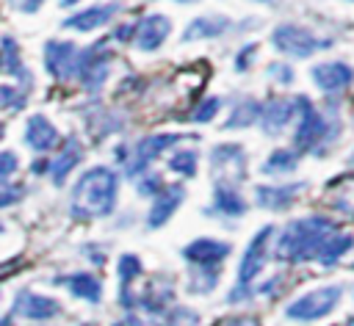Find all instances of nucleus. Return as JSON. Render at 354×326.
<instances>
[{"label":"nucleus","instance_id":"nucleus-46","mask_svg":"<svg viewBox=\"0 0 354 326\" xmlns=\"http://www.w3.org/2000/svg\"><path fill=\"white\" fill-rule=\"evenodd\" d=\"M180 3H191V0H180Z\"/></svg>","mask_w":354,"mask_h":326},{"label":"nucleus","instance_id":"nucleus-2","mask_svg":"<svg viewBox=\"0 0 354 326\" xmlns=\"http://www.w3.org/2000/svg\"><path fill=\"white\" fill-rule=\"evenodd\" d=\"M337 232V224L326 215H307V218H293L285 224L279 240H277V260L282 262H307L315 260L318 249L324 240Z\"/></svg>","mask_w":354,"mask_h":326},{"label":"nucleus","instance_id":"nucleus-19","mask_svg":"<svg viewBox=\"0 0 354 326\" xmlns=\"http://www.w3.org/2000/svg\"><path fill=\"white\" fill-rule=\"evenodd\" d=\"M17 312L25 315V318H33V320H47V318H55L61 312V304L55 298H47V296L22 290L17 296Z\"/></svg>","mask_w":354,"mask_h":326},{"label":"nucleus","instance_id":"nucleus-6","mask_svg":"<svg viewBox=\"0 0 354 326\" xmlns=\"http://www.w3.org/2000/svg\"><path fill=\"white\" fill-rule=\"evenodd\" d=\"M108 41L111 39H100L97 44H91L88 50H80V55H77V72H75V77H80L83 88L91 91V94H97L102 88V83L108 80V72H111L113 55L108 50Z\"/></svg>","mask_w":354,"mask_h":326},{"label":"nucleus","instance_id":"nucleus-15","mask_svg":"<svg viewBox=\"0 0 354 326\" xmlns=\"http://www.w3.org/2000/svg\"><path fill=\"white\" fill-rule=\"evenodd\" d=\"M152 199H155V202H152V210H149V215H147V224L155 229V227H163V224L171 218V213L183 204L185 188H183V185H163L160 193H155Z\"/></svg>","mask_w":354,"mask_h":326},{"label":"nucleus","instance_id":"nucleus-36","mask_svg":"<svg viewBox=\"0 0 354 326\" xmlns=\"http://www.w3.org/2000/svg\"><path fill=\"white\" fill-rule=\"evenodd\" d=\"M268 77H274V80H279L282 86H288V83H293V69H290L288 64H271V66H268Z\"/></svg>","mask_w":354,"mask_h":326},{"label":"nucleus","instance_id":"nucleus-16","mask_svg":"<svg viewBox=\"0 0 354 326\" xmlns=\"http://www.w3.org/2000/svg\"><path fill=\"white\" fill-rule=\"evenodd\" d=\"M119 11H122V3L91 6V8L77 11V14H72L69 19H64V28H72V30H94V28H102L105 22H111Z\"/></svg>","mask_w":354,"mask_h":326},{"label":"nucleus","instance_id":"nucleus-18","mask_svg":"<svg viewBox=\"0 0 354 326\" xmlns=\"http://www.w3.org/2000/svg\"><path fill=\"white\" fill-rule=\"evenodd\" d=\"M80 157H83V146H80V141H77L75 135H69V138L64 141L61 152H55V157H53V163H50V180H53L55 185H64V180H66L69 171L80 163Z\"/></svg>","mask_w":354,"mask_h":326},{"label":"nucleus","instance_id":"nucleus-30","mask_svg":"<svg viewBox=\"0 0 354 326\" xmlns=\"http://www.w3.org/2000/svg\"><path fill=\"white\" fill-rule=\"evenodd\" d=\"M25 99H28L25 88H19V86H0V108L19 111V108H25Z\"/></svg>","mask_w":354,"mask_h":326},{"label":"nucleus","instance_id":"nucleus-17","mask_svg":"<svg viewBox=\"0 0 354 326\" xmlns=\"http://www.w3.org/2000/svg\"><path fill=\"white\" fill-rule=\"evenodd\" d=\"M307 182H290V185H257L254 188V196H257V204L260 207H268V210H285L288 204H293L296 193L304 191Z\"/></svg>","mask_w":354,"mask_h":326},{"label":"nucleus","instance_id":"nucleus-39","mask_svg":"<svg viewBox=\"0 0 354 326\" xmlns=\"http://www.w3.org/2000/svg\"><path fill=\"white\" fill-rule=\"evenodd\" d=\"M113 326H144V320L136 318V315H127L124 320H119V323H113Z\"/></svg>","mask_w":354,"mask_h":326},{"label":"nucleus","instance_id":"nucleus-4","mask_svg":"<svg viewBox=\"0 0 354 326\" xmlns=\"http://www.w3.org/2000/svg\"><path fill=\"white\" fill-rule=\"evenodd\" d=\"M271 44L279 50V52H288L293 58H310L321 50H329L335 41L329 36H315L313 30L301 28V25H293V22H282L274 28L271 33Z\"/></svg>","mask_w":354,"mask_h":326},{"label":"nucleus","instance_id":"nucleus-29","mask_svg":"<svg viewBox=\"0 0 354 326\" xmlns=\"http://www.w3.org/2000/svg\"><path fill=\"white\" fill-rule=\"evenodd\" d=\"M196 163H199V152L196 149H177L169 157V169L183 174V177H194L196 174Z\"/></svg>","mask_w":354,"mask_h":326},{"label":"nucleus","instance_id":"nucleus-38","mask_svg":"<svg viewBox=\"0 0 354 326\" xmlns=\"http://www.w3.org/2000/svg\"><path fill=\"white\" fill-rule=\"evenodd\" d=\"M41 3H44V0H8V6L17 8V11H22V14H33V11H39Z\"/></svg>","mask_w":354,"mask_h":326},{"label":"nucleus","instance_id":"nucleus-8","mask_svg":"<svg viewBox=\"0 0 354 326\" xmlns=\"http://www.w3.org/2000/svg\"><path fill=\"white\" fill-rule=\"evenodd\" d=\"M271 235H274V227H263V229H257V235L249 240V246H246V251H243V260H241V265H238V285H241V287H246V285L266 268Z\"/></svg>","mask_w":354,"mask_h":326},{"label":"nucleus","instance_id":"nucleus-10","mask_svg":"<svg viewBox=\"0 0 354 326\" xmlns=\"http://www.w3.org/2000/svg\"><path fill=\"white\" fill-rule=\"evenodd\" d=\"M313 83L326 94H340L354 83V69L346 61H324L310 69Z\"/></svg>","mask_w":354,"mask_h":326},{"label":"nucleus","instance_id":"nucleus-21","mask_svg":"<svg viewBox=\"0 0 354 326\" xmlns=\"http://www.w3.org/2000/svg\"><path fill=\"white\" fill-rule=\"evenodd\" d=\"M210 213L227 215V218H238L246 213V202L243 196L235 191L232 182H216V193H213V207Z\"/></svg>","mask_w":354,"mask_h":326},{"label":"nucleus","instance_id":"nucleus-20","mask_svg":"<svg viewBox=\"0 0 354 326\" xmlns=\"http://www.w3.org/2000/svg\"><path fill=\"white\" fill-rule=\"evenodd\" d=\"M25 141H28V146H33L36 152H50V149L58 144V130H55V124H53L47 116L36 113V116L28 119Z\"/></svg>","mask_w":354,"mask_h":326},{"label":"nucleus","instance_id":"nucleus-33","mask_svg":"<svg viewBox=\"0 0 354 326\" xmlns=\"http://www.w3.org/2000/svg\"><path fill=\"white\" fill-rule=\"evenodd\" d=\"M218 108H221V99H218V97H207V99H202V102L196 105V111L191 113V119H194V122H210V119L218 113Z\"/></svg>","mask_w":354,"mask_h":326},{"label":"nucleus","instance_id":"nucleus-14","mask_svg":"<svg viewBox=\"0 0 354 326\" xmlns=\"http://www.w3.org/2000/svg\"><path fill=\"white\" fill-rule=\"evenodd\" d=\"M210 163H213V171L218 174L221 171V182L230 177V180H243L246 177V149L238 146V144H221L213 149L210 155Z\"/></svg>","mask_w":354,"mask_h":326},{"label":"nucleus","instance_id":"nucleus-1","mask_svg":"<svg viewBox=\"0 0 354 326\" xmlns=\"http://www.w3.org/2000/svg\"><path fill=\"white\" fill-rule=\"evenodd\" d=\"M116 193H119V174L108 166H94L75 182L69 213L72 218L80 221L111 215L116 207Z\"/></svg>","mask_w":354,"mask_h":326},{"label":"nucleus","instance_id":"nucleus-13","mask_svg":"<svg viewBox=\"0 0 354 326\" xmlns=\"http://www.w3.org/2000/svg\"><path fill=\"white\" fill-rule=\"evenodd\" d=\"M232 251V246L227 240H216V238H196L183 249V257L199 268H216L227 254Z\"/></svg>","mask_w":354,"mask_h":326},{"label":"nucleus","instance_id":"nucleus-48","mask_svg":"<svg viewBox=\"0 0 354 326\" xmlns=\"http://www.w3.org/2000/svg\"><path fill=\"white\" fill-rule=\"evenodd\" d=\"M0 135H3V130H0Z\"/></svg>","mask_w":354,"mask_h":326},{"label":"nucleus","instance_id":"nucleus-12","mask_svg":"<svg viewBox=\"0 0 354 326\" xmlns=\"http://www.w3.org/2000/svg\"><path fill=\"white\" fill-rule=\"evenodd\" d=\"M296 116V102L288 99V97H271L266 102H260V113H257V122L263 127V133L268 135H279L290 119Z\"/></svg>","mask_w":354,"mask_h":326},{"label":"nucleus","instance_id":"nucleus-45","mask_svg":"<svg viewBox=\"0 0 354 326\" xmlns=\"http://www.w3.org/2000/svg\"><path fill=\"white\" fill-rule=\"evenodd\" d=\"M260 3H274V0H260Z\"/></svg>","mask_w":354,"mask_h":326},{"label":"nucleus","instance_id":"nucleus-41","mask_svg":"<svg viewBox=\"0 0 354 326\" xmlns=\"http://www.w3.org/2000/svg\"><path fill=\"white\" fill-rule=\"evenodd\" d=\"M58 3H61V6H64V8H66V6H75V3H77V0H58Z\"/></svg>","mask_w":354,"mask_h":326},{"label":"nucleus","instance_id":"nucleus-7","mask_svg":"<svg viewBox=\"0 0 354 326\" xmlns=\"http://www.w3.org/2000/svg\"><path fill=\"white\" fill-rule=\"evenodd\" d=\"M183 138H185V135H180V133H152V135H144V138L133 146L130 157H124V171H127V177L133 180V177L144 174V169H147L158 155H163L169 146L180 144Z\"/></svg>","mask_w":354,"mask_h":326},{"label":"nucleus","instance_id":"nucleus-5","mask_svg":"<svg viewBox=\"0 0 354 326\" xmlns=\"http://www.w3.org/2000/svg\"><path fill=\"white\" fill-rule=\"evenodd\" d=\"M340 296H343V287H340V285L315 287V290H310V293L299 296L296 301H290V304H288V309H285V315H288L290 320H301V323L318 320V318L329 315V312L337 307Z\"/></svg>","mask_w":354,"mask_h":326},{"label":"nucleus","instance_id":"nucleus-40","mask_svg":"<svg viewBox=\"0 0 354 326\" xmlns=\"http://www.w3.org/2000/svg\"><path fill=\"white\" fill-rule=\"evenodd\" d=\"M227 326H257V320H254V318H235V320H230Z\"/></svg>","mask_w":354,"mask_h":326},{"label":"nucleus","instance_id":"nucleus-22","mask_svg":"<svg viewBox=\"0 0 354 326\" xmlns=\"http://www.w3.org/2000/svg\"><path fill=\"white\" fill-rule=\"evenodd\" d=\"M230 30V19L227 17H196L191 19V25L183 33V41H205V39H216L221 33Z\"/></svg>","mask_w":354,"mask_h":326},{"label":"nucleus","instance_id":"nucleus-31","mask_svg":"<svg viewBox=\"0 0 354 326\" xmlns=\"http://www.w3.org/2000/svg\"><path fill=\"white\" fill-rule=\"evenodd\" d=\"M199 323V315L188 307H174L171 312H166L163 323L160 326H196Z\"/></svg>","mask_w":354,"mask_h":326},{"label":"nucleus","instance_id":"nucleus-3","mask_svg":"<svg viewBox=\"0 0 354 326\" xmlns=\"http://www.w3.org/2000/svg\"><path fill=\"white\" fill-rule=\"evenodd\" d=\"M296 113H299V124H296V133H293V144L299 152H315L321 155V149L337 138V130L340 124L329 122V116H324L307 97H296Z\"/></svg>","mask_w":354,"mask_h":326},{"label":"nucleus","instance_id":"nucleus-35","mask_svg":"<svg viewBox=\"0 0 354 326\" xmlns=\"http://www.w3.org/2000/svg\"><path fill=\"white\" fill-rule=\"evenodd\" d=\"M22 193H25V188H22V185H8V182H0V207L19 202V199H22Z\"/></svg>","mask_w":354,"mask_h":326},{"label":"nucleus","instance_id":"nucleus-9","mask_svg":"<svg viewBox=\"0 0 354 326\" xmlns=\"http://www.w3.org/2000/svg\"><path fill=\"white\" fill-rule=\"evenodd\" d=\"M77 44L75 41H47L44 44V64H47V72L55 77V80H72L75 72H77Z\"/></svg>","mask_w":354,"mask_h":326},{"label":"nucleus","instance_id":"nucleus-26","mask_svg":"<svg viewBox=\"0 0 354 326\" xmlns=\"http://www.w3.org/2000/svg\"><path fill=\"white\" fill-rule=\"evenodd\" d=\"M257 113H260V102L246 97L243 102H238L230 113V119L224 122V130H238V127H249L257 122Z\"/></svg>","mask_w":354,"mask_h":326},{"label":"nucleus","instance_id":"nucleus-37","mask_svg":"<svg viewBox=\"0 0 354 326\" xmlns=\"http://www.w3.org/2000/svg\"><path fill=\"white\" fill-rule=\"evenodd\" d=\"M254 50H257V44H246V50H241L238 55H235V69L241 72V69H249V61H252V55H254Z\"/></svg>","mask_w":354,"mask_h":326},{"label":"nucleus","instance_id":"nucleus-47","mask_svg":"<svg viewBox=\"0 0 354 326\" xmlns=\"http://www.w3.org/2000/svg\"><path fill=\"white\" fill-rule=\"evenodd\" d=\"M0 69H3V61H0Z\"/></svg>","mask_w":354,"mask_h":326},{"label":"nucleus","instance_id":"nucleus-44","mask_svg":"<svg viewBox=\"0 0 354 326\" xmlns=\"http://www.w3.org/2000/svg\"><path fill=\"white\" fill-rule=\"evenodd\" d=\"M351 169H354V155H351Z\"/></svg>","mask_w":354,"mask_h":326},{"label":"nucleus","instance_id":"nucleus-25","mask_svg":"<svg viewBox=\"0 0 354 326\" xmlns=\"http://www.w3.org/2000/svg\"><path fill=\"white\" fill-rule=\"evenodd\" d=\"M351 246H354V235L337 229V232H332V235L324 240V246H321L318 254H315V262H321V265H335Z\"/></svg>","mask_w":354,"mask_h":326},{"label":"nucleus","instance_id":"nucleus-32","mask_svg":"<svg viewBox=\"0 0 354 326\" xmlns=\"http://www.w3.org/2000/svg\"><path fill=\"white\" fill-rule=\"evenodd\" d=\"M136 188H138L141 196H155V193H160V188H163V177H160V174H152V171H144V174H138Z\"/></svg>","mask_w":354,"mask_h":326},{"label":"nucleus","instance_id":"nucleus-28","mask_svg":"<svg viewBox=\"0 0 354 326\" xmlns=\"http://www.w3.org/2000/svg\"><path fill=\"white\" fill-rule=\"evenodd\" d=\"M3 41V55H0V61H3V69H8L14 77H19V80H30V72L22 66V58H19V50H17V41L11 39V36H3L0 39Z\"/></svg>","mask_w":354,"mask_h":326},{"label":"nucleus","instance_id":"nucleus-24","mask_svg":"<svg viewBox=\"0 0 354 326\" xmlns=\"http://www.w3.org/2000/svg\"><path fill=\"white\" fill-rule=\"evenodd\" d=\"M299 169V152L296 149H274L263 163L260 171L266 177H282V174H293Z\"/></svg>","mask_w":354,"mask_h":326},{"label":"nucleus","instance_id":"nucleus-43","mask_svg":"<svg viewBox=\"0 0 354 326\" xmlns=\"http://www.w3.org/2000/svg\"><path fill=\"white\" fill-rule=\"evenodd\" d=\"M346 326H354V318H348V323H346Z\"/></svg>","mask_w":354,"mask_h":326},{"label":"nucleus","instance_id":"nucleus-42","mask_svg":"<svg viewBox=\"0 0 354 326\" xmlns=\"http://www.w3.org/2000/svg\"><path fill=\"white\" fill-rule=\"evenodd\" d=\"M0 326H11V318H3V320H0Z\"/></svg>","mask_w":354,"mask_h":326},{"label":"nucleus","instance_id":"nucleus-34","mask_svg":"<svg viewBox=\"0 0 354 326\" xmlns=\"http://www.w3.org/2000/svg\"><path fill=\"white\" fill-rule=\"evenodd\" d=\"M17 169H19V157L14 152H0V182H8Z\"/></svg>","mask_w":354,"mask_h":326},{"label":"nucleus","instance_id":"nucleus-27","mask_svg":"<svg viewBox=\"0 0 354 326\" xmlns=\"http://www.w3.org/2000/svg\"><path fill=\"white\" fill-rule=\"evenodd\" d=\"M138 274H141V260H138L136 254H124V257L119 260V282H122V304H124V309L133 307L130 285H133V279H136Z\"/></svg>","mask_w":354,"mask_h":326},{"label":"nucleus","instance_id":"nucleus-11","mask_svg":"<svg viewBox=\"0 0 354 326\" xmlns=\"http://www.w3.org/2000/svg\"><path fill=\"white\" fill-rule=\"evenodd\" d=\"M169 33H171L169 17H163V14H149V17H144V19H138V22L133 25V39H130V41H133L138 50L152 52V50H158V47L166 41Z\"/></svg>","mask_w":354,"mask_h":326},{"label":"nucleus","instance_id":"nucleus-23","mask_svg":"<svg viewBox=\"0 0 354 326\" xmlns=\"http://www.w3.org/2000/svg\"><path fill=\"white\" fill-rule=\"evenodd\" d=\"M58 282H61L64 287H69L72 296L86 298V301H91V304H97V301L102 298V285H100V279L91 276V274H69V276H61Z\"/></svg>","mask_w":354,"mask_h":326}]
</instances>
